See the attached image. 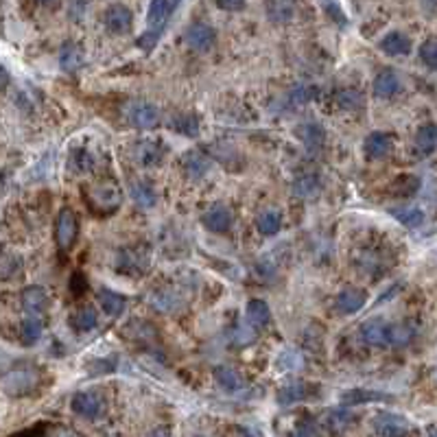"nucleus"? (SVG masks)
Listing matches in <instances>:
<instances>
[{
    "mask_svg": "<svg viewBox=\"0 0 437 437\" xmlns=\"http://www.w3.org/2000/svg\"><path fill=\"white\" fill-rule=\"evenodd\" d=\"M38 370L33 368H20V370H11L5 374L3 378V390L7 396H24V394H31L38 387Z\"/></svg>",
    "mask_w": 437,
    "mask_h": 437,
    "instance_id": "f257e3e1",
    "label": "nucleus"
},
{
    "mask_svg": "<svg viewBox=\"0 0 437 437\" xmlns=\"http://www.w3.org/2000/svg\"><path fill=\"white\" fill-rule=\"evenodd\" d=\"M374 431H376L378 437H411L414 435L411 424L402 416L390 414V411L378 414L374 418Z\"/></svg>",
    "mask_w": 437,
    "mask_h": 437,
    "instance_id": "f03ea898",
    "label": "nucleus"
},
{
    "mask_svg": "<svg viewBox=\"0 0 437 437\" xmlns=\"http://www.w3.org/2000/svg\"><path fill=\"white\" fill-rule=\"evenodd\" d=\"M86 201H90V205L98 212H112L120 205V191L114 184H98L90 188Z\"/></svg>",
    "mask_w": 437,
    "mask_h": 437,
    "instance_id": "7ed1b4c3",
    "label": "nucleus"
},
{
    "mask_svg": "<svg viewBox=\"0 0 437 437\" xmlns=\"http://www.w3.org/2000/svg\"><path fill=\"white\" fill-rule=\"evenodd\" d=\"M390 330L392 326L385 324L380 317H374V319H368L361 324L358 328V335H361V341L365 346H372V348H382L390 344Z\"/></svg>",
    "mask_w": 437,
    "mask_h": 437,
    "instance_id": "20e7f679",
    "label": "nucleus"
},
{
    "mask_svg": "<svg viewBox=\"0 0 437 437\" xmlns=\"http://www.w3.org/2000/svg\"><path fill=\"white\" fill-rule=\"evenodd\" d=\"M116 267L123 273H144L149 267V254L142 247H127L118 251Z\"/></svg>",
    "mask_w": 437,
    "mask_h": 437,
    "instance_id": "39448f33",
    "label": "nucleus"
},
{
    "mask_svg": "<svg viewBox=\"0 0 437 437\" xmlns=\"http://www.w3.org/2000/svg\"><path fill=\"white\" fill-rule=\"evenodd\" d=\"M76 232H79V221H76V215L70 208H62L59 217H57V229H55V239L59 249H70Z\"/></svg>",
    "mask_w": 437,
    "mask_h": 437,
    "instance_id": "423d86ee",
    "label": "nucleus"
},
{
    "mask_svg": "<svg viewBox=\"0 0 437 437\" xmlns=\"http://www.w3.org/2000/svg\"><path fill=\"white\" fill-rule=\"evenodd\" d=\"M70 407H72V411L76 416L94 420L103 414V398L96 392H79V394L72 396Z\"/></svg>",
    "mask_w": 437,
    "mask_h": 437,
    "instance_id": "0eeeda50",
    "label": "nucleus"
},
{
    "mask_svg": "<svg viewBox=\"0 0 437 437\" xmlns=\"http://www.w3.org/2000/svg\"><path fill=\"white\" fill-rule=\"evenodd\" d=\"M103 22H106V27L110 33H127L132 29V22H134V16L130 11V7L125 5H110L103 13Z\"/></svg>",
    "mask_w": 437,
    "mask_h": 437,
    "instance_id": "6e6552de",
    "label": "nucleus"
},
{
    "mask_svg": "<svg viewBox=\"0 0 437 437\" xmlns=\"http://www.w3.org/2000/svg\"><path fill=\"white\" fill-rule=\"evenodd\" d=\"M363 151L370 160H385L392 156L394 151V140L390 134L385 132H372L368 138H365V144H363Z\"/></svg>",
    "mask_w": 437,
    "mask_h": 437,
    "instance_id": "1a4fd4ad",
    "label": "nucleus"
},
{
    "mask_svg": "<svg viewBox=\"0 0 437 437\" xmlns=\"http://www.w3.org/2000/svg\"><path fill=\"white\" fill-rule=\"evenodd\" d=\"M186 44L195 50H208L215 40H217V33L215 29L210 27V24L205 22H193L191 27L186 29Z\"/></svg>",
    "mask_w": 437,
    "mask_h": 437,
    "instance_id": "9d476101",
    "label": "nucleus"
},
{
    "mask_svg": "<svg viewBox=\"0 0 437 437\" xmlns=\"http://www.w3.org/2000/svg\"><path fill=\"white\" fill-rule=\"evenodd\" d=\"M232 210L227 208V205L223 203H217L212 205V208H208L203 212L201 221L203 225L210 229V232H225V229H229V225H232Z\"/></svg>",
    "mask_w": 437,
    "mask_h": 437,
    "instance_id": "9b49d317",
    "label": "nucleus"
},
{
    "mask_svg": "<svg viewBox=\"0 0 437 437\" xmlns=\"http://www.w3.org/2000/svg\"><path fill=\"white\" fill-rule=\"evenodd\" d=\"M127 116H130V123L134 127H138V130H151V127L158 125V110L151 106V103H134V106L130 108V112H127Z\"/></svg>",
    "mask_w": 437,
    "mask_h": 437,
    "instance_id": "f8f14e48",
    "label": "nucleus"
},
{
    "mask_svg": "<svg viewBox=\"0 0 437 437\" xmlns=\"http://www.w3.org/2000/svg\"><path fill=\"white\" fill-rule=\"evenodd\" d=\"M46 306H48V293L44 287L33 285V287H27L22 291V308L31 317H38L40 313H44Z\"/></svg>",
    "mask_w": 437,
    "mask_h": 437,
    "instance_id": "ddd939ff",
    "label": "nucleus"
},
{
    "mask_svg": "<svg viewBox=\"0 0 437 437\" xmlns=\"http://www.w3.org/2000/svg\"><path fill=\"white\" fill-rule=\"evenodd\" d=\"M368 293L363 289H356V287H348L337 295V311L344 315H352L356 311H361L365 306Z\"/></svg>",
    "mask_w": 437,
    "mask_h": 437,
    "instance_id": "4468645a",
    "label": "nucleus"
},
{
    "mask_svg": "<svg viewBox=\"0 0 437 437\" xmlns=\"http://www.w3.org/2000/svg\"><path fill=\"white\" fill-rule=\"evenodd\" d=\"M354 414L352 411H348L346 407L341 409H330L328 414L324 416V429L332 435H341L346 433L352 424H354Z\"/></svg>",
    "mask_w": 437,
    "mask_h": 437,
    "instance_id": "2eb2a0df",
    "label": "nucleus"
},
{
    "mask_svg": "<svg viewBox=\"0 0 437 437\" xmlns=\"http://www.w3.org/2000/svg\"><path fill=\"white\" fill-rule=\"evenodd\" d=\"M177 9V3H171V0H153L149 5L147 11V22H149V29H158L162 31L166 20L171 18V13Z\"/></svg>",
    "mask_w": 437,
    "mask_h": 437,
    "instance_id": "dca6fc26",
    "label": "nucleus"
},
{
    "mask_svg": "<svg viewBox=\"0 0 437 437\" xmlns=\"http://www.w3.org/2000/svg\"><path fill=\"white\" fill-rule=\"evenodd\" d=\"M164 156V147L156 140H142L134 147V160L142 166L158 164Z\"/></svg>",
    "mask_w": 437,
    "mask_h": 437,
    "instance_id": "f3484780",
    "label": "nucleus"
},
{
    "mask_svg": "<svg viewBox=\"0 0 437 437\" xmlns=\"http://www.w3.org/2000/svg\"><path fill=\"white\" fill-rule=\"evenodd\" d=\"M372 88H374V94L378 98H392L400 90V79L392 68H385L376 74Z\"/></svg>",
    "mask_w": 437,
    "mask_h": 437,
    "instance_id": "a211bd4d",
    "label": "nucleus"
},
{
    "mask_svg": "<svg viewBox=\"0 0 437 437\" xmlns=\"http://www.w3.org/2000/svg\"><path fill=\"white\" fill-rule=\"evenodd\" d=\"M215 380H217L219 387L227 394H237L245 387V378L229 365H219L215 370Z\"/></svg>",
    "mask_w": 437,
    "mask_h": 437,
    "instance_id": "6ab92c4d",
    "label": "nucleus"
},
{
    "mask_svg": "<svg viewBox=\"0 0 437 437\" xmlns=\"http://www.w3.org/2000/svg\"><path fill=\"white\" fill-rule=\"evenodd\" d=\"M59 66L64 72H76L84 66V48L74 42H66L59 48Z\"/></svg>",
    "mask_w": 437,
    "mask_h": 437,
    "instance_id": "aec40b11",
    "label": "nucleus"
},
{
    "mask_svg": "<svg viewBox=\"0 0 437 437\" xmlns=\"http://www.w3.org/2000/svg\"><path fill=\"white\" fill-rule=\"evenodd\" d=\"M380 48H382L387 55H392V57L409 55V53H411V40H409V35L402 33V31H392V33H387V35L382 38Z\"/></svg>",
    "mask_w": 437,
    "mask_h": 437,
    "instance_id": "412c9836",
    "label": "nucleus"
},
{
    "mask_svg": "<svg viewBox=\"0 0 437 437\" xmlns=\"http://www.w3.org/2000/svg\"><path fill=\"white\" fill-rule=\"evenodd\" d=\"M392 400L390 394L385 392H374V390H350L341 394V402L346 407H354V404H368V402H385Z\"/></svg>",
    "mask_w": 437,
    "mask_h": 437,
    "instance_id": "4be33fe9",
    "label": "nucleus"
},
{
    "mask_svg": "<svg viewBox=\"0 0 437 437\" xmlns=\"http://www.w3.org/2000/svg\"><path fill=\"white\" fill-rule=\"evenodd\" d=\"M297 136L302 138L304 147L308 151H315L324 144L326 140V132H324V127L319 123H304L297 127Z\"/></svg>",
    "mask_w": 437,
    "mask_h": 437,
    "instance_id": "5701e85b",
    "label": "nucleus"
},
{
    "mask_svg": "<svg viewBox=\"0 0 437 437\" xmlns=\"http://www.w3.org/2000/svg\"><path fill=\"white\" fill-rule=\"evenodd\" d=\"M182 169H184V173H186L188 177L199 179V177H203L205 173H208L210 160L205 158L203 153H199V151H188L186 156L182 158Z\"/></svg>",
    "mask_w": 437,
    "mask_h": 437,
    "instance_id": "b1692460",
    "label": "nucleus"
},
{
    "mask_svg": "<svg viewBox=\"0 0 437 437\" xmlns=\"http://www.w3.org/2000/svg\"><path fill=\"white\" fill-rule=\"evenodd\" d=\"M245 319L251 328H265L271 319V311L267 302L263 300H251L247 304V311H245Z\"/></svg>",
    "mask_w": 437,
    "mask_h": 437,
    "instance_id": "393cba45",
    "label": "nucleus"
},
{
    "mask_svg": "<svg viewBox=\"0 0 437 437\" xmlns=\"http://www.w3.org/2000/svg\"><path fill=\"white\" fill-rule=\"evenodd\" d=\"M98 302H101L103 311H106V315H110V317L123 315L125 306H127L125 295H120V293H116V291H112V289H101V291H98Z\"/></svg>",
    "mask_w": 437,
    "mask_h": 437,
    "instance_id": "a878e982",
    "label": "nucleus"
},
{
    "mask_svg": "<svg viewBox=\"0 0 437 437\" xmlns=\"http://www.w3.org/2000/svg\"><path fill=\"white\" fill-rule=\"evenodd\" d=\"M322 191V179L315 173H306L302 177H297L293 182V195L308 199V197H315Z\"/></svg>",
    "mask_w": 437,
    "mask_h": 437,
    "instance_id": "bb28decb",
    "label": "nucleus"
},
{
    "mask_svg": "<svg viewBox=\"0 0 437 437\" xmlns=\"http://www.w3.org/2000/svg\"><path fill=\"white\" fill-rule=\"evenodd\" d=\"M132 199L140 205V208H153L158 201V195L156 191H153V186L149 182H144V179H136V182H132Z\"/></svg>",
    "mask_w": 437,
    "mask_h": 437,
    "instance_id": "cd10ccee",
    "label": "nucleus"
},
{
    "mask_svg": "<svg viewBox=\"0 0 437 437\" xmlns=\"http://www.w3.org/2000/svg\"><path fill=\"white\" fill-rule=\"evenodd\" d=\"M416 149L422 156H429V153L437 149V125L435 123H426L416 132Z\"/></svg>",
    "mask_w": 437,
    "mask_h": 437,
    "instance_id": "c85d7f7f",
    "label": "nucleus"
},
{
    "mask_svg": "<svg viewBox=\"0 0 437 437\" xmlns=\"http://www.w3.org/2000/svg\"><path fill=\"white\" fill-rule=\"evenodd\" d=\"M70 324L76 332H90L96 328L98 324V315L92 306H81L79 311H74L72 317H70Z\"/></svg>",
    "mask_w": 437,
    "mask_h": 437,
    "instance_id": "c756f323",
    "label": "nucleus"
},
{
    "mask_svg": "<svg viewBox=\"0 0 437 437\" xmlns=\"http://www.w3.org/2000/svg\"><path fill=\"white\" fill-rule=\"evenodd\" d=\"M306 396H308V382L297 380V382L285 385V387L278 392V402H280L282 407H289V404H293V402L304 400Z\"/></svg>",
    "mask_w": 437,
    "mask_h": 437,
    "instance_id": "7c9ffc66",
    "label": "nucleus"
},
{
    "mask_svg": "<svg viewBox=\"0 0 437 437\" xmlns=\"http://www.w3.org/2000/svg\"><path fill=\"white\" fill-rule=\"evenodd\" d=\"M171 130L177 132V134H184L188 138H195L199 136V118L195 114H177L171 118Z\"/></svg>",
    "mask_w": 437,
    "mask_h": 437,
    "instance_id": "2f4dec72",
    "label": "nucleus"
},
{
    "mask_svg": "<svg viewBox=\"0 0 437 437\" xmlns=\"http://www.w3.org/2000/svg\"><path fill=\"white\" fill-rule=\"evenodd\" d=\"M42 332H44V324H42V319L29 315L27 319L22 322V326H20V341H22L24 346H33V344L40 341Z\"/></svg>",
    "mask_w": 437,
    "mask_h": 437,
    "instance_id": "473e14b6",
    "label": "nucleus"
},
{
    "mask_svg": "<svg viewBox=\"0 0 437 437\" xmlns=\"http://www.w3.org/2000/svg\"><path fill=\"white\" fill-rule=\"evenodd\" d=\"M256 227H259V232L265 234V237L278 234L280 227H282V215L278 210L269 208V210L259 215V219H256Z\"/></svg>",
    "mask_w": 437,
    "mask_h": 437,
    "instance_id": "72a5a7b5",
    "label": "nucleus"
},
{
    "mask_svg": "<svg viewBox=\"0 0 437 437\" xmlns=\"http://www.w3.org/2000/svg\"><path fill=\"white\" fill-rule=\"evenodd\" d=\"M151 304L158 308V311H166V313H171V311H177L179 306H182V297H179L175 291H171V289H160V291H156L151 295Z\"/></svg>",
    "mask_w": 437,
    "mask_h": 437,
    "instance_id": "f704fd0d",
    "label": "nucleus"
},
{
    "mask_svg": "<svg viewBox=\"0 0 437 437\" xmlns=\"http://www.w3.org/2000/svg\"><path fill=\"white\" fill-rule=\"evenodd\" d=\"M418 188H420V179L416 175H411V173L400 175L396 182L390 186L392 195H396V197H411L414 193H418Z\"/></svg>",
    "mask_w": 437,
    "mask_h": 437,
    "instance_id": "c9c22d12",
    "label": "nucleus"
},
{
    "mask_svg": "<svg viewBox=\"0 0 437 437\" xmlns=\"http://www.w3.org/2000/svg\"><path fill=\"white\" fill-rule=\"evenodd\" d=\"M392 215L396 217V221H400L407 227H418L424 221V212L416 205H404V208H392Z\"/></svg>",
    "mask_w": 437,
    "mask_h": 437,
    "instance_id": "e433bc0d",
    "label": "nucleus"
},
{
    "mask_svg": "<svg viewBox=\"0 0 437 437\" xmlns=\"http://www.w3.org/2000/svg\"><path fill=\"white\" fill-rule=\"evenodd\" d=\"M267 16L273 22H289L295 16V5L287 3V0H273V3L267 5Z\"/></svg>",
    "mask_w": 437,
    "mask_h": 437,
    "instance_id": "4c0bfd02",
    "label": "nucleus"
},
{
    "mask_svg": "<svg viewBox=\"0 0 437 437\" xmlns=\"http://www.w3.org/2000/svg\"><path fill=\"white\" fill-rule=\"evenodd\" d=\"M414 337H416V328L411 326V324H407V322H404V324H396V326H392V330H390V344L396 346V348L409 346Z\"/></svg>",
    "mask_w": 437,
    "mask_h": 437,
    "instance_id": "58836bf2",
    "label": "nucleus"
},
{
    "mask_svg": "<svg viewBox=\"0 0 437 437\" xmlns=\"http://www.w3.org/2000/svg\"><path fill=\"white\" fill-rule=\"evenodd\" d=\"M315 96H317V88L306 86V84H297L289 92V101L293 103V106H304V103L313 101Z\"/></svg>",
    "mask_w": 437,
    "mask_h": 437,
    "instance_id": "ea45409f",
    "label": "nucleus"
},
{
    "mask_svg": "<svg viewBox=\"0 0 437 437\" xmlns=\"http://www.w3.org/2000/svg\"><path fill=\"white\" fill-rule=\"evenodd\" d=\"M337 101H339V106H341L344 110H356V108H361L363 94L358 92L356 88H344V90L337 94Z\"/></svg>",
    "mask_w": 437,
    "mask_h": 437,
    "instance_id": "a19ab883",
    "label": "nucleus"
},
{
    "mask_svg": "<svg viewBox=\"0 0 437 437\" xmlns=\"http://www.w3.org/2000/svg\"><path fill=\"white\" fill-rule=\"evenodd\" d=\"M72 169L76 173H90L94 169V158L88 149H76L72 153Z\"/></svg>",
    "mask_w": 437,
    "mask_h": 437,
    "instance_id": "79ce46f5",
    "label": "nucleus"
},
{
    "mask_svg": "<svg viewBox=\"0 0 437 437\" xmlns=\"http://www.w3.org/2000/svg\"><path fill=\"white\" fill-rule=\"evenodd\" d=\"M420 59H422L431 70H437V40H435V38L426 40V42L420 46Z\"/></svg>",
    "mask_w": 437,
    "mask_h": 437,
    "instance_id": "37998d69",
    "label": "nucleus"
},
{
    "mask_svg": "<svg viewBox=\"0 0 437 437\" xmlns=\"http://www.w3.org/2000/svg\"><path fill=\"white\" fill-rule=\"evenodd\" d=\"M302 365V356L295 352V350H287V352H282L280 358H278V370L282 372H291V370H300Z\"/></svg>",
    "mask_w": 437,
    "mask_h": 437,
    "instance_id": "c03bdc74",
    "label": "nucleus"
},
{
    "mask_svg": "<svg viewBox=\"0 0 437 437\" xmlns=\"http://www.w3.org/2000/svg\"><path fill=\"white\" fill-rule=\"evenodd\" d=\"M291 437H319L317 422H315L313 418H304V420L295 426V431H293Z\"/></svg>",
    "mask_w": 437,
    "mask_h": 437,
    "instance_id": "a18cd8bd",
    "label": "nucleus"
},
{
    "mask_svg": "<svg viewBox=\"0 0 437 437\" xmlns=\"http://www.w3.org/2000/svg\"><path fill=\"white\" fill-rule=\"evenodd\" d=\"M160 35H162V31H158V29H149V31H144L138 40H136V44H138V48H142V50H153V46L158 44V40H160Z\"/></svg>",
    "mask_w": 437,
    "mask_h": 437,
    "instance_id": "49530a36",
    "label": "nucleus"
},
{
    "mask_svg": "<svg viewBox=\"0 0 437 437\" xmlns=\"http://www.w3.org/2000/svg\"><path fill=\"white\" fill-rule=\"evenodd\" d=\"M86 287H88V282H86L84 273L76 271V273L72 276V280H70V291H72L74 295H81V293L86 291Z\"/></svg>",
    "mask_w": 437,
    "mask_h": 437,
    "instance_id": "de8ad7c7",
    "label": "nucleus"
},
{
    "mask_svg": "<svg viewBox=\"0 0 437 437\" xmlns=\"http://www.w3.org/2000/svg\"><path fill=\"white\" fill-rule=\"evenodd\" d=\"M217 7L223 11H241V9H245V3L243 0H219Z\"/></svg>",
    "mask_w": 437,
    "mask_h": 437,
    "instance_id": "09e8293b",
    "label": "nucleus"
},
{
    "mask_svg": "<svg viewBox=\"0 0 437 437\" xmlns=\"http://www.w3.org/2000/svg\"><path fill=\"white\" fill-rule=\"evenodd\" d=\"M9 267L20 269V259H18V256H13V259H11V256H5V263H3V278H5V280L11 276V269H9Z\"/></svg>",
    "mask_w": 437,
    "mask_h": 437,
    "instance_id": "8fccbe9b",
    "label": "nucleus"
},
{
    "mask_svg": "<svg viewBox=\"0 0 437 437\" xmlns=\"http://www.w3.org/2000/svg\"><path fill=\"white\" fill-rule=\"evenodd\" d=\"M149 437H171V429L169 426H158L149 433Z\"/></svg>",
    "mask_w": 437,
    "mask_h": 437,
    "instance_id": "3c124183",
    "label": "nucleus"
},
{
    "mask_svg": "<svg viewBox=\"0 0 437 437\" xmlns=\"http://www.w3.org/2000/svg\"><path fill=\"white\" fill-rule=\"evenodd\" d=\"M84 9H86V5H70V18L79 20L81 13H84Z\"/></svg>",
    "mask_w": 437,
    "mask_h": 437,
    "instance_id": "603ef678",
    "label": "nucleus"
},
{
    "mask_svg": "<svg viewBox=\"0 0 437 437\" xmlns=\"http://www.w3.org/2000/svg\"><path fill=\"white\" fill-rule=\"evenodd\" d=\"M53 437H76V435L72 431H68V429H57Z\"/></svg>",
    "mask_w": 437,
    "mask_h": 437,
    "instance_id": "864d4df0",
    "label": "nucleus"
},
{
    "mask_svg": "<svg viewBox=\"0 0 437 437\" xmlns=\"http://www.w3.org/2000/svg\"><path fill=\"white\" fill-rule=\"evenodd\" d=\"M9 86V72H7V68H3V88H7Z\"/></svg>",
    "mask_w": 437,
    "mask_h": 437,
    "instance_id": "5fc2aeb1",
    "label": "nucleus"
},
{
    "mask_svg": "<svg viewBox=\"0 0 437 437\" xmlns=\"http://www.w3.org/2000/svg\"><path fill=\"white\" fill-rule=\"evenodd\" d=\"M429 435H431V437H437V429H435V426H429Z\"/></svg>",
    "mask_w": 437,
    "mask_h": 437,
    "instance_id": "6e6d98bb",
    "label": "nucleus"
}]
</instances>
